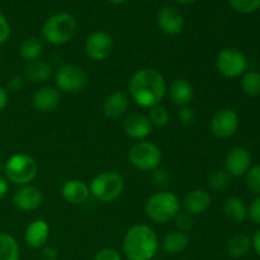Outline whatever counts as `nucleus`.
Instances as JSON below:
<instances>
[{
  "label": "nucleus",
  "instance_id": "obj_1",
  "mask_svg": "<svg viewBox=\"0 0 260 260\" xmlns=\"http://www.w3.org/2000/svg\"><path fill=\"white\" fill-rule=\"evenodd\" d=\"M167 90L164 76L154 68L140 69L128 81L129 98L142 108H151L160 104Z\"/></svg>",
  "mask_w": 260,
  "mask_h": 260
},
{
  "label": "nucleus",
  "instance_id": "obj_2",
  "mask_svg": "<svg viewBox=\"0 0 260 260\" xmlns=\"http://www.w3.org/2000/svg\"><path fill=\"white\" fill-rule=\"evenodd\" d=\"M159 246L156 233L145 223H137L124 234L122 250L127 260H152Z\"/></svg>",
  "mask_w": 260,
  "mask_h": 260
},
{
  "label": "nucleus",
  "instance_id": "obj_3",
  "mask_svg": "<svg viewBox=\"0 0 260 260\" xmlns=\"http://www.w3.org/2000/svg\"><path fill=\"white\" fill-rule=\"evenodd\" d=\"M180 200L169 190H159L150 196L145 203V212L149 220L155 223H167L174 220L180 212Z\"/></svg>",
  "mask_w": 260,
  "mask_h": 260
},
{
  "label": "nucleus",
  "instance_id": "obj_4",
  "mask_svg": "<svg viewBox=\"0 0 260 260\" xmlns=\"http://www.w3.org/2000/svg\"><path fill=\"white\" fill-rule=\"evenodd\" d=\"M78 23L73 14L68 12H60L51 15L42 25V37L53 46H61L69 43L75 36Z\"/></svg>",
  "mask_w": 260,
  "mask_h": 260
},
{
  "label": "nucleus",
  "instance_id": "obj_5",
  "mask_svg": "<svg viewBox=\"0 0 260 260\" xmlns=\"http://www.w3.org/2000/svg\"><path fill=\"white\" fill-rule=\"evenodd\" d=\"M90 196L101 203H111L122 196L124 190V179L119 173L109 172L99 173L91 179L89 184Z\"/></svg>",
  "mask_w": 260,
  "mask_h": 260
},
{
  "label": "nucleus",
  "instance_id": "obj_6",
  "mask_svg": "<svg viewBox=\"0 0 260 260\" xmlns=\"http://www.w3.org/2000/svg\"><path fill=\"white\" fill-rule=\"evenodd\" d=\"M38 174V164L30 155L14 154L5 161L4 177L8 182L15 185H28L36 179Z\"/></svg>",
  "mask_w": 260,
  "mask_h": 260
},
{
  "label": "nucleus",
  "instance_id": "obj_7",
  "mask_svg": "<svg viewBox=\"0 0 260 260\" xmlns=\"http://www.w3.org/2000/svg\"><path fill=\"white\" fill-rule=\"evenodd\" d=\"M161 160V151L154 142L137 141L128 151L129 164L141 172H154L160 167Z\"/></svg>",
  "mask_w": 260,
  "mask_h": 260
},
{
  "label": "nucleus",
  "instance_id": "obj_8",
  "mask_svg": "<svg viewBox=\"0 0 260 260\" xmlns=\"http://www.w3.org/2000/svg\"><path fill=\"white\" fill-rule=\"evenodd\" d=\"M57 90L66 94H76L84 90L88 84V74L76 65H63L53 74Z\"/></svg>",
  "mask_w": 260,
  "mask_h": 260
},
{
  "label": "nucleus",
  "instance_id": "obj_9",
  "mask_svg": "<svg viewBox=\"0 0 260 260\" xmlns=\"http://www.w3.org/2000/svg\"><path fill=\"white\" fill-rule=\"evenodd\" d=\"M216 68L225 78L235 79L245 73L248 69V60L246 56L236 48H223L217 53Z\"/></svg>",
  "mask_w": 260,
  "mask_h": 260
},
{
  "label": "nucleus",
  "instance_id": "obj_10",
  "mask_svg": "<svg viewBox=\"0 0 260 260\" xmlns=\"http://www.w3.org/2000/svg\"><path fill=\"white\" fill-rule=\"evenodd\" d=\"M240 118L235 109L221 108L216 112L210 121L211 132L217 139H229L238 132Z\"/></svg>",
  "mask_w": 260,
  "mask_h": 260
},
{
  "label": "nucleus",
  "instance_id": "obj_11",
  "mask_svg": "<svg viewBox=\"0 0 260 260\" xmlns=\"http://www.w3.org/2000/svg\"><path fill=\"white\" fill-rule=\"evenodd\" d=\"M84 48L90 60L101 62L111 56L113 51V38L104 30H95L88 36Z\"/></svg>",
  "mask_w": 260,
  "mask_h": 260
},
{
  "label": "nucleus",
  "instance_id": "obj_12",
  "mask_svg": "<svg viewBox=\"0 0 260 260\" xmlns=\"http://www.w3.org/2000/svg\"><path fill=\"white\" fill-rule=\"evenodd\" d=\"M156 24L167 36H178L184 29L185 19L177 8L165 5L156 13Z\"/></svg>",
  "mask_w": 260,
  "mask_h": 260
},
{
  "label": "nucleus",
  "instance_id": "obj_13",
  "mask_svg": "<svg viewBox=\"0 0 260 260\" xmlns=\"http://www.w3.org/2000/svg\"><path fill=\"white\" fill-rule=\"evenodd\" d=\"M251 168V155L245 147L236 146L228 152L225 159V170L230 177L240 178Z\"/></svg>",
  "mask_w": 260,
  "mask_h": 260
},
{
  "label": "nucleus",
  "instance_id": "obj_14",
  "mask_svg": "<svg viewBox=\"0 0 260 260\" xmlns=\"http://www.w3.org/2000/svg\"><path fill=\"white\" fill-rule=\"evenodd\" d=\"M13 203L22 212H33L43 203V193L35 185H23L13 196Z\"/></svg>",
  "mask_w": 260,
  "mask_h": 260
},
{
  "label": "nucleus",
  "instance_id": "obj_15",
  "mask_svg": "<svg viewBox=\"0 0 260 260\" xmlns=\"http://www.w3.org/2000/svg\"><path fill=\"white\" fill-rule=\"evenodd\" d=\"M122 127H123L124 134L129 139L142 141V140H145L151 135L152 127L154 126L150 122L149 117L135 112V113H129L128 116L124 117Z\"/></svg>",
  "mask_w": 260,
  "mask_h": 260
},
{
  "label": "nucleus",
  "instance_id": "obj_16",
  "mask_svg": "<svg viewBox=\"0 0 260 260\" xmlns=\"http://www.w3.org/2000/svg\"><path fill=\"white\" fill-rule=\"evenodd\" d=\"M61 93L56 86H42L35 91L32 96V106L40 113L52 112L60 106Z\"/></svg>",
  "mask_w": 260,
  "mask_h": 260
},
{
  "label": "nucleus",
  "instance_id": "obj_17",
  "mask_svg": "<svg viewBox=\"0 0 260 260\" xmlns=\"http://www.w3.org/2000/svg\"><path fill=\"white\" fill-rule=\"evenodd\" d=\"M211 202L212 200H211L210 193L203 189H193L183 197L180 205L184 212L193 217V216H200L205 213L211 207Z\"/></svg>",
  "mask_w": 260,
  "mask_h": 260
},
{
  "label": "nucleus",
  "instance_id": "obj_18",
  "mask_svg": "<svg viewBox=\"0 0 260 260\" xmlns=\"http://www.w3.org/2000/svg\"><path fill=\"white\" fill-rule=\"evenodd\" d=\"M61 196L70 205H83L90 197L89 185L80 179H69L61 187Z\"/></svg>",
  "mask_w": 260,
  "mask_h": 260
},
{
  "label": "nucleus",
  "instance_id": "obj_19",
  "mask_svg": "<svg viewBox=\"0 0 260 260\" xmlns=\"http://www.w3.org/2000/svg\"><path fill=\"white\" fill-rule=\"evenodd\" d=\"M167 91L169 93L170 101L178 108L189 106L193 101V96H194L193 85L185 79H175V80H173Z\"/></svg>",
  "mask_w": 260,
  "mask_h": 260
},
{
  "label": "nucleus",
  "instance_id": "obj_20",
  "mask_svg": "<svg viewBox=\"0 0 260 260\" xmlns=\"http://www.w3.org/2000/svg\"><path fill=\"white\" fill-rule=\"evenodd\" d=\"M129 106V98L124 91L117 90L106 96L103 102V113L109 119H118L126 114Z\"/></svg>",
  "mask_w": 260,
  "mask_h": 260
},
{
  "label": "nucleus",
  "instance_id": "obj_21",
  "mask_svg": "<svg viewBox=\"0 0 260 260\" xmlns=\"http://www.w3.org/2000/svg\"><path fill=\"white\" fill-rule=\"evenodd\" d=\"M50 238V225L45 220H35L27 226L24 233V241L32 249H41L46 246Z\"/></svg>",
  "mask_w": 260,
  "mask_h": 260
},
{
  "label": "nucleus",
  "instance_id": "obj_22",
  "mask_svg": "<svg viewBox=\"0 0 260 260\" xmlns=\"http://www.w3.org/2000/svg\"><path fill=\"white\" fill-rule=\"evenodd\" d=\"M190 239L189 235L185 233H182V231H170L167 235L162 238L161 240V248L165 253L168 254H179L182 251H184L185 249L189 246Z\"/></svg>",
  "mask_w": 260,
  "mask_h": 260
},
{
  "label": "nucleus",
  "instance_id": "obj_23",
  "mask_svg": "<svg viewBox=\"0 0 260 260\" xmlns=\"http://www.w3.org/2000/svg\"><path fill=\"white\" fill-rule=\"evenodd\" d=\"M223 215L235 223H241L248 218V207L239 197H229L222 206Z\"/></svg>",
  "mask_w": 260,
  "mask_h": 260
},
{
  "label": "nucleus",
  "instance_id": "obj_24",
  "mask_svg": "<svg viewBox=\"0 0 260 260\" xmlns=\"http://www.w3.org/2000/svg\"><path fill=\"white\" fill-rule=\"evenodd\" d=\"M25 79L30 83L42 84L52 76V68L43 60H36L28 62L25 66Z\"/></svg>",
  "mask_w": 260,
  "mask_h": 260
},
{
  "label": "nucleus",
  "instance_id": "obj_25",
  "mask_svg": "<svg viewBox=\"0 0 260 260\" xmlns=\"http://www.w3.org/2000/svg\"><path fill=\"white\" fill-rule=\"evenodd\" d=\"M43 51H45V45H43L42 40H40L38 37H28L22 41L18 53L22 60L30 62V61L40 60Z\"/></svg>",
  "mask_w": 260,
  "mask_h": 260
},
{
  "label": "nucleus",
  "instance_id": "obj_26",
  "mask_svg": "<svg viewBox=\"0 0 260 260\" xmlns=\"http://www.w3.org/2000/svg\"><path fill=\"white\" fill-rule=\"evenodd\" d=\"M251 249V239L244 234H236L231 236L226 244V250L231 258H241Z\"/></svg>",
  "mask_w": 260,
  "mask_h": 260
},
{
  "label": "nucleus",
  "instance_id": "obj_27",
  "mask_svg": "<svg viewBox=\"0 0 260 260\" xmlns=\"http://www.w3.org/2000/svg\"><path fill=\"white\" fill-rule=\"evenodd\" d=\"M20 248L10 234L0 233V260H19Z\"/></svg>",
  "mask_w": 260,
  "mask_h": 260
},
{
  "label": "nucleus",
  "instance_id": "obj_28",
  "mask_svg": "<svg viewBox=\"0 0 260 260\" xmlns=\"http://www.w3.org/2000/svg\"><path fill=\"white\" fill-rule=\"evenodd\" d=\"M241 88L244 93L251 96L260 95V73L255 70L245 71L241 78Z\"/></svg>",
  "mask_w": 260,
  "mask_h": 260
},
{
  "label": "nucleus",
  "instance_id": "obj_29",
  "mask_svg": "<svg viewBox=\"0 0 260 260\" xmlns=\"http://www.w3.org/2000/svg\"><path fill=\"white\" fill-rule=\"evenodd\" d=\"M149 119L151 122L152 126L156 127H164L169 123L170 119V113L168 111L167 107L161 106V104H156V106L149 108Z\"/></svg>",
  "mask_w": 260,
  "mask_h": 260
},
{
  "label": "nucleus",
  "instance_id": "obj_30",
  "mask_svg": "<svg viewBox=\"0 0 260 260\" xmlns=\"http://www.w3.org/2000/svg\"><path fill=\"white\" fill-rule=\"evenodd\" d=\"M230 184V175L226 170H216L208 178V187L213 192H222Z\"/></svg>",
  "mask_w": 260,
  "mask_h": 260
},
{
  "label": "nucleus",
  "instance_id": "obj_31",
  "mask_svg": "<svg viewBox=\"0 0 260 260\" xmlns=\"http://www.w3.org/2000/svg\"><path fill=\"white\" fill-rule=\"evenodd\" d=\"M229 5L240 14H250L260 8V0H228Z\"/></svg>",
  "mask_w": 260,
  "mask_h": 260
},
{
  "label": "nucleus",
  "instance_id": "obj_32",
  "mask_svg": "<svg viewBox=\"0 0 260 260\" xmlns=\"http://www.w3.org/2000/svg\"><path fill=\"white\" fill-rule=\"evenodd\" d=\"M245 185L253 194L260 196V165L251 167L245 174Z\"/></svg>",
  "mask_w": 260,
  "mask_h": 260
},
{
  "label": "nucleus",
  "instance_id": "obj_33",
  "mask_svg": "<svg viewBox=\"0 0 260 260\" xmlns=\"http://www.w3.org/2000/svg\"><path fill=\"white\" fill-rule=\"evenodd\" d=\"M175 228H177L178 231H182V233H190L194 228V221H193V217L190 215L185 212H179L174 218Z\"/></svg>",
  "mask_w": 260,
  "mask_h": 260
},
{
  "label": "nucleus",
  "instance_id": "obj_34",
  "mask_svg": "<svg viewBox=\"0 0 260 260\" xmlns=\"http://www.w3.org/2000/svg\"><path fill=\"white\" fill-rule=\"evenodd\" d=\"M152 183L160 190H165L164 188H167L170 183V175L165 170L157 168L156 170L152 172Z\"/></svg>",
  "mask_w": 260,
  "mask_h": 260
},
{
  "label": "nucleus",
  "instance_id": "obj_35",
  "mask_svg": "<svg viewBox=\"0 0 260 260\" xmlns=\"http://www.w3.org/2000/svg\"><path fill=\"white\" fill-rule=\"evenodd\" d=\"M178 118H179L180 123H183L184 126H192L197 119V114H196L194 109L190 108L189 106L183 107V108H179Z\"/></svg>",
  "mask_w": 260,
  "mask_h": 260
},
{
  "label": "nucleus",
  "instance_id": "obj_36",
  "mask_svg": "<svg viewBox=\"0 0 260 260\" xmlns=\"http://www.w3.org/2000/svg\"><path fill=\"white\" fill-rule=\"evenodd\" d=\"M94 260H122V254L114 248H104L95 254Z\"/></svg>",
  "mask_w": 260,
  "mask_h": 260
},
{
  "label": "nucleus",
  "instance_id": "obj_37",
  "mask_svg": "<svg viewBox=\"0 0 260 260\" xmlns=\"http://www.w3.org/2000/svg\"><path fill=\"white\" fill-rule=\"evenodd\" d=\"M248 218H250L251 222L260 226V196L251 201L248 207Z\"/></svg>",
  "mask_w": 260,
  "mask_h": 260
},
{
  "label": "nucleus",
  "instance_id": "obj_38",
  "mask_svg": "<svg viewBox=\"0 0 260 260\" xmlns=\"http://www.w3.org/2000/svg\"><path fill=\"white\" fill-rule=\"evenodd\" d=\"M10 35H12V29H10L9 20L0 12V45L7 43L9 41Z\"/></svg>",
  "mask_w": 260,
  "mask_h": 260
},
{
  "label": "nucleus",
  "instance_id": "obj_39",
  "mask_svg": "<svg viewBox=\"0 0 260 260\" xmlns=\"http://www.w3.org/2000/svg\"><path fill=\"white\" fill-rule=\"evenodd\" d=\"M24 88V78L20 75H14L8 80L7 90L13 91V93H18Z\"/></svg>",
  "mask_w": 260,
  "mask_h": 260
},
{
  "label": "nucleus",
  "instance_id": "obj_40",
  "mask_svg": "<svg viewBox=\"0 0 260 260\" xmlns=\"http://www.w3.org/2000/svg\"><path fill=\"white\" fill-rule=\"evenodd\" d=\"M42 258L43 260H57L58 250L56 248H53V246H43Z\"/></svg>",
  "mask_w": 260,
  "mask_h": 260
},
{
  "label": "nucleus",
  "instance_id": "obj_41",
  "mask_svg": "<svg viewBox=\"0 0 260 260\" xmlns=\"http://www.w3.org/2000/svg\"><path fill=\"white\" fill-rule=\"evenodd\" d=\"M9 102V95H8V90L3 86H0V112L4 111Z\"/></svg>",
  "mask_w": 260,
  "mask_h": 260
},
{
  "label": "nucleus",
  "instance_id": "obj_42",
  "mask_svg": "<svg viewBox=\"0 0 260 260\" xmlns=\"http://www.w3.org/2000/svg\"><path fill=\"white\" fill-rule=\"evenodd\" d=\"M8 189H9V182L3 174H0V201L7 196Z\"/></svg>",
  "mask_w": 260,
  "mask_h": 260
},
{
  "label": "nucleus",
  "instance_id": "obj_43",
  "mask_svg": "<svg viewBox=\"0 0 260 260\" xmlns=\"http://www.w3.org/2000/svg\"><path fill=\"white\" fill-rule=\"evenodd\" d=\"M251 248L255 250V253L260 256V229L254 234L253 239H251Z\"/></svg>",
  "mask_w": 260,
  "mask_h": 260
},
{
  "label": "nucleus",
  "instance_id": "obj_44",
  "mask_svg": "<svg viewBox=\"0 0 260 260\" xmlns=\"http://www.w3.org/2000/svg\"><path fill=\"white\" fill-rule=\"evenodd\" d=\"M174 2L179 3V4H192V3L198 2V0H174Z\"/></svg>",
  "mask_w": 260,
  "mask_h": 260
},
{
  "label": "nucleus",
  "instance_id": "obj_45",
  "mask_svg": "<svg viewBox=\"0 0 260 260\" xmlns=\"http://www.w3.org/2000/svg\"><path fill=\"white\" fill-rule=\"evenodd\" d=\"M108 2L113 5H121V4H123L126 0H108Z\"/></svg>",
  "mask_w": 260,
  "mask_h": 260
},
{
  "label": "nucleus",
  "instance_id": "obj_46",
  "mask_svg": "<svg viewBox=\"0 0 260 260\" xmlns=\"http://www.w3.org/2000/svg\"><path fill=\"white\" fill-rule=\"evenodd\" d=\"M4 164L5 161H3V160L0 159V172H4Z\"/></svg>",
  "mask_w": 260,
  "mask_h": 260
},
{
  "label": "nucleus",
  "instance_id": "obj_47",
  "mask_svg": "<svg viewBox=\"0 0 260 260\" xmlns=\"http://www.w3.org/2000/svg\"><path fill=\"white\" fill-rule=\"evenodd\" d=\"M0 61H2V52H0Z\"/></svg>",
  "mask_w": 260,
  "mask_h": 260
},
{
  "label": "nucleus",
  "instance_id": "obj_48",
  "mask_svg": "<svg viewBox=\"0 0 260 260\" xmlns=\"http://www.w3.org/2000/svg\"><path fill=\"white\" fill-rule=\"evenodd\" d=\"M180 260H185V259H180Z\"/></svg>",
  "mask_w": 260,
  "mask_h": 260
}]
</instances>
